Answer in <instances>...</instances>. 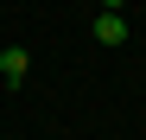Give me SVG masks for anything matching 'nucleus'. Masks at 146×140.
<instances>
[{"label":"nucleus","mask_w":146,"mask_h":140,"mask_svg":"<svg viewBox=\"0 0 146 140\" xmlns=\"http://www.w3.org/2000/svg\"><path fill=\"white\" fill-rule=\"evenodd\" d=\"M95 45L121 51V45H127V19H121V13H102V19H95Z\"/></svg>","instance_id":"f03ea898"},{"label":"nucleus","mask_w":146,"mask_h":140,"mask_svg":"<svg viewBox=\"0 0 146 140\" xmlns=\"http://www.w3.org/2000/svg\"><path fill=\"white\" fill-rule=\"evenodd\" d=\"M102 13H121V0H102Z\"/></svg>","instance_id":"7ed1b4c3"},{"label":"nucleus","mask_w":146,"mask_h":140,"mask_svg":"<svg viewBox=\"0 0 146 140\" xmlns=\"http://www.w3.org/2000/svg\"><path fill=\"white\" fill-rule=\"evenodd\" d=\"M26 77H32V57L19 51V45H7V51H0V83H13V89H19Z\"/></svg>","instance_id":"f257e3e1"}]
</instances>
